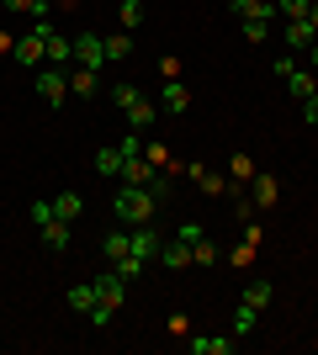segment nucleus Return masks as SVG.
<instances>
[{"mask_svg":"<svg viewBox=\"0 0 318 355\" xmlns=\"http://www.w3.org/2000/svg\"><path fill=\"white\" fill-rule=\"evenodd\" d=\"M112 212H117L122 223H133V228H138V223H149L154 212H159V202H154L149 186H122L117 202H112Z\"/></svg>","mask_w":318,"mask_h":355,"instance_id":"f257e3e1","label":"nucleus"},{"mask_svg":"<svg viewBox=\"0 0 318 355\" xmlns=\"http://www.w3.org/2000/svg\"><path fill=\"white\" fill-rule=\"evenodd\" d=\"M48 32H53V21H48V16H32V32H27V37H16V48H11L16 64H27V69H32L37 59H48Z\"/></svg>","mask_w":318,"mask_h":355,"instance_id":"f03ea898","label":"nucleus"},{"mask_svg":"<svg viewBox=\"0 0 318 355\" xmlns=\"http://www.w3.org/2000/svg\"><path fill=\"white\" fill-rule=\"evenodd\" d=\"M75 64H80V69H101V64H106V37L80 32V37H75Z\"/></svg>","mask_w":318,"mask_h":355,"instance_id":"7ed1b4c3","label":"nucleus"},{"mask_svg":"<svg viewBox=\"0 0 318 355\" xmlns=\"http://www.w3.org/2000/svg\"><path fill=\"white\" fill-rule=\"evenodd\" d=\"M32 85H37V96H43V106H59L64 96H69V74L64 69H43Z\"/></svg>","mask_w":318,"mask_h":355,"instance_id":"20e7f679","label":"nucleus"},{"mask_svg":"<svg viewBox=\"0 0 318 355\" xmlns=\"http://www.w3.org/2000/svg\"><path fill=\"white\" fill-rule=\"evenodd\" d=\"M154 170H159V164H154L149 159V154H133V159H122V186H149V180H154Z\"/></svg>","mask_w":318,"mask_h":355,"instance_id":"39448f33","label":"nucleus"},{"mask_svg":"<svg viewBox=\"0 0 318 355\" xmlns=\"http://www.w3.org/2000/svg\"><path fill=\"white\" fill-rule=\"evenodd\" d=\"M239 21H276V0H228Z\"/></svg>","mask_w":318,"mask_h":355,"instance_id":"423d86ee","label":"nucleus"},{"mask_svg":"<svg viewBox=\"0 0 318 355\" xmlns=\"http://www.w3.org/2000/svg\"><path fill=\"white\" fill-rule=\"evenodd\" d=\"M122 286H127V282H122L117 270H112V276H101V282H96V302L117 313V308H122Z\"/></svg>","mask_w":318,"mask_h":355,"instance_id":"0eeeda50","label":"nucleus"},{"mask_svg":"<svg viewBox=\"0 0 318 355\" xmlns=\"http://www.w3.org/2000/svg\"><path fill=\"white\" fill-rule=\"evenodd\" d=\"M159 106H165L170 117H181L186 106H191V90H186V85H181V80H170V85H165V90H159Z\"/></svg>","mask_w":318,"mask_h":355,"instance_id":"6e6552de","label":"nucleus"},{"mask_svg":"<svg viewBox=\"0 0 318 355\" xmlns=\"http://www.w3.org/2000/svg\"><path fill=\"white\" fill-rule=\"evenodd\" d=\"M191 355H233V340H218V334H197V340H186Z\"/></svg>","mask_w":318,"mask_h":355,"instance_id":"1a4fd4ad","label":"nucleus"},{"mask_svg":"<svg viewBox=\"0 0 318 355\" xmlns=\"http://www.w3.org/2000/svg\"><path fill=\"white\" fill-rule=\"evenodd\" d=\"M159 250H165L159 234H154L149 223H138V228H133V254H138V260H149V254H159Z\"/></svg>","mask_w":318,"mask_h":355,"instance_id":"9d476101","label":"nucleus"},{"mask_svg":"<svg viewBox=\"0 0 318 355\" xmlns=\"http://www.w3.org/2000/svg\"><path fill=\"white\" fill-rule=\"evenodd\" d=\"M69 228H75V223L53 218L48 228H37V234H43V244H48V250H69Z\"/></svg>","mask_w":318,"mask_h":355,"instance_id":"9b49d317","label":"nucleus"},{"mask_svg":"<svg viewBox=\"0 0 318 355\" xmlns=\"http://www.w3.org/2000/svg\"><path fill=\"white\" fill-rule=\"evenodd\" d=\"M106 254H112V266H117V260H127V254H133V234L112 228V234H106Z\"/></svg>","mask_w":318,"mask_h":355,"instance_id":"f8f14e48","label":"nucleus"},{"mask_svg":"<svg viewBox=\"0 0 318 355\" xmlns=\"http://www.w3.org/2000/svg\"><path fill=\"white\" fill-rule=\"evenodd\" d=\"M159 254H165V266H170V270H186V266H191V244H186V239H175V244H165V250H159Z\"/></svg>","mask_w":318,"mask_h":355,"instance_id":"ddd939ff","label":"nucleus"},{"mask_svg":"<svg viewBox=\"0 0 318 355\" xmlns=\"http://www.w3.org/2000/svg\"><path fill=\"white\" fill-rule=\"evenodd\" d=\"M313 90H318V85H313V74H308V69H292V74H287V96H297V101H308Z\"/></svg>","mask_w":318,"mask_h":355,"instance_id":"4468645a","label":"nucleus"},{"mask_svg":"<svg viewBox=\"0 0 318 355\" xmlns=\"http://www.w3.org/2000/svg\"><path fill=\"white\" fill-rule=\"evenodd\" d=\"M48 59H53V64H69V59H75V37H59V32H48Z\"/></svg>","mask_w":318,"mask_h":355,"instance_id":"2eb2a0df","label":"nucleus"},{"mask_svg":"<svg viewBox=\"0 0 318 355\" xmlns=\"http://www.w3.org/2000/svg\"><path fill=\"white\" fill-rule=\"evenodd\" d=\"M318 32L308 27V21H287V48H313Z\"/></svg>","mask_w":318,"mask_h":355,"instance_id":"dca6fc26","label":"nucleus"},{"mask_svg":"<svg viewBox=\"0 0 318 355\" xmlns=\"http://www.w3.org/2000/svg\"><path fill=\"white\" fill-rule=\"evenodd\" d=\"M154 117H159V106H154V101H143V96H138V101L127 106V122H133V128H149Z\"/></svg>","mask_w":318,"mask_h":355,"instance_id":"f3484780","label":"nucleus"},{"mask_svg":"<svg viewBox=\"0 0 318 355\" xmlns=\"http://www.w3.org/2000/svg\"><path fill=\"white\" fill-rule=\"evenodd\" d=\"M244 302H249V308H255V313H265V308H271V302H276L271 282H255V286H249V292H244Z\"/></svg>","mask_w":318,"mask_h":355,"instance_id":"a211bd4d","label":"nucleus"},{"mask_svg":"<svg viewBox=\"0 0 318 355\" xmlns=\"http://www.w3.org/2000/svg\"><path fill=\"white\" fill-rule=\"evenodd\" d=\"M276 196H281V186L271 175H255V207H276Z\"/></svg>","mask_w":318,"mask_h":355,"instance_id":"6ab92c4d","label":"nucleus"},{"mask_svg":"<svg viewBox=\"0 0 318 355\" xmlns=\"http://www.w3.org/2000/svg\"><path fill=\"white\" fill-rule=\"evenodd\" d=\"M96 170L101 175H122V148H96Z\"/></svg>","mask_w":318,"mask_h":355,"instance_id":"aec40b11","label":"nucleus"},{"mask_svg":"<svg viewBox=\"0 0 318 355\" xmlns=\"http://www.w3.org/2000/svg\"><path fill=\"white\" fill-rule=\"evenodd\" d=\"M53 212H59V218H64V223H75V218H80V212H85V202H80V196H75V191H64V196H59V202H53Z\"/></svg>","mask_w":318,"mask_h":355,"instance_id":"412c9836","label":"nucleus"},{"mask_svg":"<svg viewBox=\"0 0 318 355\" xmlns=\"http://www.w3.org/2000/svg\"><path fill=\"white\" fill-rule=\"evenodd\" d=\"M127 53H133V37H127V32H122V37H106V64H122Z\"/></svg>","mask_w":318,"mask_h":355,"instance_id":"4be33fe9","label":"nucleus"},{"mask_svg":"<svg viewBox=\"0 0 318 355\" xmlns=\"http://www.w3.org/2000/svg\"><path fill=\"white\" fill-rule=\"evenodd\" d=\"M255 318H260V313L249 308V302H239V313H233V340H244V334L255 329Z\"/></svg>","mask_w":318,"mask_h":355,"instance_id":"5701e85b","label":"nucleus"},{"mask_svg":"<svg viewBox=\"0 0 318 355\" xmlns=\"http://www.w3.org/2000/svg\"><path fill=\"white\" fill-rule=\"evenodd\" d=\"M191 266H218V250H212V239H197V244H191Z\"/></svg>","mask_w":318,"mask_h":355,"instance_id":"b1692460","label":"nucleus"},{"mask_svg":"<svg viewBox=\"0 0 318 355\" xmlns=\"http://www.w3.org/2000/svg\"><path fill=\"white\" fill-rule=\"evenodd\" d=\"M69 85H75V96H96V90H101V80H96V69H75V80H69Z\"/></svg>","mask_w":318,"mask_h":355,"instance_id":"393cba45","label":"nucleus"},{"mask_svg":"<svg viewBox=\"0 0 318 355\" xmlns=\"http://www.w3.org/2000/svg\"><path fill=\"white\" fill-rule=\"evenodd\" d=\"M69 308H75V313H91L96 308V282L91 286H75V292H69Z\"/></svg>","mask_w":318,"mask_h":355,"instance_id":"a878e982","label":"nucleus"},{"mask_svg":"<svg viewBox=\"0 0 318 355\" xmlns=\"http://www.w3.org/2000/svg\"><path fill=\"white\" fill-rule=\"evenodd\" d=\"M308 6H313V0H276V16H287V21H303Z\"/></svg>","mask_w":318,"mask_h":355,"instance_id":"bb28decb","label":"nucleus"},{"mask_svg":"<svg viewBox=\"0 0 318 355\" xmlns=\"http://www.w3.org/2000/svg\"><path fill=\"white\" fill-rule=\"evenodd\" d=\"M228 175H233V180H255V164H249V154H233V159H228Z\"/></svg>","mask_w":318,"mask_h":355,"instance_id":"cd10ccee","label":"nucleus"},{"mask_svg":"<svg viewBox=\"0 0 318 355\" xmlns=\"http://www.w3.org/2000/svg\"><path fill=\"white\" fill-rule=\"evenodd\" d=\"M138 21H143V0H122V27L133 32Z\"/></svg>","mask_w":318,"mask_h":355,"instance_id":"c85d7f7f","label":"nucleus"},{"mask_svg":"<svg viewBox=\"0 0 318 355\" xmlns=\"http://www.w3.org/2000/svg\"><path fill=\"white\" fill-rule=\"evenodd\" d=\"M6 11H32V16H48V0H0Z\"/></svg>","mask_w":318,"mask_h":355,"instance_id":"c756f323","label":"nucleus"},{"mask_svg":"<svg viewBox=\"0 0 318 355\" xmlns=\"http://www.w3.org/2000/svg\"><path fill=\"white\" fill-rule=\"evenodd\" d=\"M138 96H143V90H138V85H112V101H117L122 112H127V106H133Z\"/></svg>","mask_w":318,"mask_h":355,"instance_id":"7c9ffc66","label":"nucleus"},{"mask_svg":"<svg viewBox=\"0 0 318 355\" xmlns=\"http://www.w3.org/2000/svg\"><path fill=\"white\" fill-rule=\"evenodd\" d=\"M271 37V21H244V43H265Z\"/></svg>","mask_w":318,"mask_h":355,"instance_id":"2f4dec72","label":"nucleus"},{"mask_svg":"<svg viewBox=\"0 0 318 355\" xmlns=\"http://www.w3.org/2000/svg\"><path fill=\"white\" fill-rule=\"evenodd\" d=\"M53 218H59V212H53V202H32V223H37V228H48Z\"/></svg>","mask_w":318,"mask_h":355,"instance_id":"473e14b6","label":"nucleus"},{"mask_svg":"<svg viewBox=\"0 0 318 355\" xmlns=\"http://www.w3.org/2000/svg\"><path fill=\"white\" fill-rule=\"evenodd\" d=\"M228 260H233V266H249V260H255V244H249V239H244V244H239V250H233V254H228Z\"/></svg>","mask_w":318,"mask_h":355,"instance_id":"72a5a7b5","label":"nucleus"},{"mask_svg":"<svg viewBox=\"0 0 318 355\" xmlns=\"http://www.w3.org/2000/svg\"><path fill=\"white\" fill-rule=\"evenodd\" d=\"M117 148H122V159H133V154H143V138H138V133H127Z\"/></svg>","mask_w":318,"mask_h":355,"instance_id":"f704fd0d","label":"nucleus"},{"mask_svg":"<svg viewBox=\"0 0 318 355\" xmlns=\"http://www.w3.org/2000/svg\"><path fill=\"white\" fill-rule=\"evenodd\" d=\"M170 334H191V318H186V313H170Z\"/></svg>","mask_w":318,"mask_h":355,"instance_id":"c9c22d12","label":"nucleus"},{"mask_svg":"<svg viewBox=\"0 0 318 355\" xmlns=\"http://www.w3.org/2000/svg\"><path fill=\"white\" fill-rule=\"evenodd\" d=\"M303 117H308V122H318V90H313V96L303 101Z\"/></svg>","mask_w":318,"mask_h":355,"instance_id":"e433bc0d","label":"nucleus"},{"mask_svg":"<svg viewBox=\"0 0 318 355\" xmlns=\"http://www.w3.org/2000/svg\"><path fill=\"white\" fill-rule=\"evenodd\" d=\"M303 21H308V27L318 32V0H313V6H308V16H303Z\"/></svg>","mask_w":318,"mask_h":355,"instance_id":"4c0bfd02","label":"nucleus"},{"mask_svg":"<svg viewBox=\"0 0 318 355\" xmlns=\"http://www.w3.org/2000/svg\"><path fill=\"white\" fill-rule=\"evenodd\" d=\"M313 69H318V43H313Z\"/></svg>","mask_w":318,"mask_h":355,"instance_id":"58836bf2","label":"nucleus"}]
</instances>
